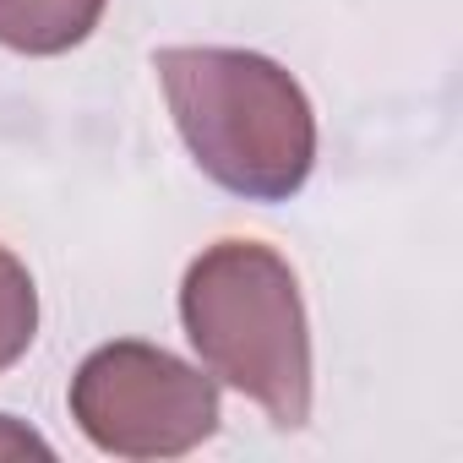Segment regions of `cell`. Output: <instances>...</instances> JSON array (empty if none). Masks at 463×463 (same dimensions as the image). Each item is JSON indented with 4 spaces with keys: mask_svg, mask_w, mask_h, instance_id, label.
I'll list each match as a JSON object with an SVG mask.
<instances>
[{
    "mask_svg": "<svg viewBox=\"0 0 463 463\" xmlns=\"http://www.w3.org/2000/svg\"><path fill=\"white\" fill-rule=\"evenodd\" d=\"M180 142L196 169L246 202H289L317 169L306 88L257 50L175 44L153 55Z\"/></svg>",
    "mask_w": 463,
    "mask_h": 463,
    "instance_id": "6da1fadb",
    "label": "cell"
},
{
    "mask_svg": "<svg viewBox=\"0 0 463 463\" xmlns=\"http://www.w3.org/2000/svg\"><path fill=\"white\" fill-rule=\"evenodd\" d=\"M180 327L202 371L279 430L311 420V322L295 268L262 241H218L180 279Z\"/></svg>",
    "mask_w": 463,
    "mask_h": 463,
    "instance_id": "7a4b0ae2",
    "label": "cell"
},
{
    "mask_svg": "<svg viewBox=\"0 0 463 463\" xmlns=\"http://www.w3.org/2000/svg\"><path fill=\"white\" fill-rule=\"evenodd\" d=\"M71 420L109 458H180L218 430V382L142 338L99 344L71 376Z\"/></svg>",
    "mask_w": 463,
    "mask_h": 463,
    "instance_id": "3957f363",
    "label": "cell"
},
{
    "mask_svg": "<svg viewBox=\"0 0 463 463\" xmlns=\"http://www.w3.org/2000/svg\"><path fill=\"white\" fill-rule=\"evenodd\" d=\"M109 0H0V44L17 55H66L93 39Z\"/></svg>",
    "mask_w": 463,
    "mask_h": 463,
    "instance_id": "277c9868",
    "label": "cell"
},
{
    "mask_svg": "<svg viewBox=\"0 0 463 463\" xmlns=\"http://www.w3.org/2000/svg\"><path fill=\"white\" fill-rule=\"evenodd\" d=\"M39 333V289L17 251L0 246V371H12Z\"/></svg>",
    "mask_w": 463,
    "mask_h": 463,
    "instance_id": "5b68a950",
    "label": "cell"
},
{
    "mask_svg": "<svg viewBox=\"0 0 463 463\" xmlns=\"http://www.w3.org/2000/svg\"><path fill=\"white\" fill-rule=\"evenodd\" d=\"M28 452H39V458H50L55 447L39 436V430H28L23 420H12V414H0V458H28Z\"/></svg>",
    "mask_w": 463,
    "mask_h": 463,
    "instance_id": "8992f818",
    "label": "cell"
}]
</instances>
